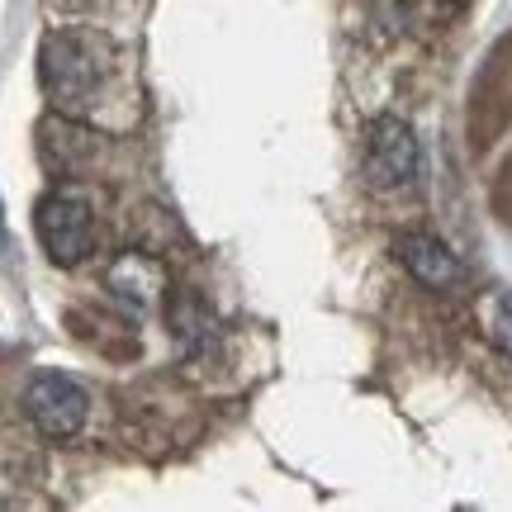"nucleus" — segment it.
Masks as SVG:
<instances>
[{"mask_svg":"<svg viewBox=\"0 0 512 512\" xmlns=\"http://www.w3.org/2000/svg\"><path fill=\"white\" fill-rule=\"evenodd\" d=\"M38 86L57 105V114H81L95 105L105 86V48L81 29H48L38 48Z\"/></svg>","mask_w":512,"mask_h":512,"instance_id":"f257e3e1","label":"nucleus"},{"mask_svg":"<svg viewBox=\"0 0 512 512\" xmlns=\"http://www.w3.org/2000/svg\"><path fill=\"white\" fill-rule=\"evenodd\" d=\"M34 233H38V247L48 252L53 266H81L95 247L91 200L67 190V185L48 190V195L34 204Z\"/></svg>","mask_w":512,"mask_h":512,"instance_id":"f03ea898","label":"nucleus"},{"mask_svg":"<svg viewBox=\"0 0 512 512\" xmlns=\"http://www.w3.org/2000/svg\"><path fill=\"white\" fill-rule=\"evenodd\" d=\"M24 418L38 427V437L72 441L91 418V394H86V384L62 370H38L24 384Z\"/></svg>","mask_w":512,"mask_h":512,"instance_id":"7ed1b4c3","label":"nucleus"},{"mask_svg":"<svg viewBox=\"0 0 512 512\" xmlns=\"http://www.w3.org/2000/svg\"><path fill=\"white\" fill-rule=\"evenodd\" d=\"M418 166H422V152H418V133L413 124H403L399 114H380L375 124L366 128V171L370 190H403V185L418 181Z\"/></svg>","mask_w":512,"mask_h":512,"instance_id":"20e7f679","label":"nucleus"},{"mask_svg":"<svg viewBox=\"0 0 512 512\" xmlns=\"http://www.w3.org/2000/svg\"><path fill=\"white\" fill-rule=\"evenodd\" d=\"M508 119H512V34L489 53V62H484V72L475 81V95H470V138H475L479 152L508 128Z\"/></svg>","mask_w":512,"mask_h":512,"instance_id":"39448f33","label":"nucleus"},{"mask_svg":"<svg viewBox=\"0 0 512 512\" xmlns=\"http://www.w3.org/2000/svg\"><path fill=\"white\" fill-rule=\"evenodd\" d=\"M38 157H43V166L53 171L57 181H67V176H81L100 157V138L91 128H81L76 119H67V114H48L38 124Z\"/></svg>","mask_w":512,"mask_h":512,"instance_id":"423d86ee","label":"nucleus"},{"mask_svg":"<svg viewBox=\"0 0 512 512\" xmlns=\"http://www.w3.org/2000/svg\"><path fill=\"white\" fill-rule=\"evenodd\" d=\"M394 256H399L403 271L413 275L422 290H432V294L456 290L460 280H465L460 256L451 252L441 238H432V233H399V238H394Z\"/></svg>","mask_w":512,"mask_h":512,"instance_id":"0eeeda50","label":"nucleus"},{"mask_svg":"<svg viewBox=\"0 0 512 512\" xmlns=\"http://www.w3.org/2000/svg\"><path fill=\"white\" fill-rule=\"evenodd\" d=\"M105 290H110V299L128 318H143V313L157 309V299L166 290V275L147 252H124L105 271Z\"/></svg>","mask_w":512,"mask_h":512,"instance_id":"6e6552de","label":"nucleus"},{"mask_svg":"<svg viewBox=\"0 0 512 512\" xmlns=\"http://www.w3.org/2000/svg\"><path fill=\"white\" fill-rule=\"evenodd\" d=\"M171 332H176V342H181L185 351H204L219 337V318L204 309L200 294L176 290L171 294Z\"/></svg>","mask_w":512,"mask_h":512,"instance_id":"1a4fd4ad","label":"nucleus"},{"mask_svg":"<svg viewBox=\"0 0 512 512\" xmlns=\"http://www.w3.org/2000/svg\"><path fill=\"white\" fill-rule=\"evenodd\" d=\"M494 342L503 356H512V290L498 299V309H494Z\"/></svg>","mask_w":512,"mask_h":512,"instance_id":"9d476101","label":"nucleus"},{"mask_svg":"<svg viewBox=\"0 0 512 512\" xmlns=\"http://www.w3.org/2000/svg\"><path fill=\"white\" fill-rule=\"evenodd\" d=\"M0 256H5V204H0Z\"/></svg>","mask_w":512,"mask_h":512,"instance_id":"9b49d317","label":"nucleus"}]
</instances>
